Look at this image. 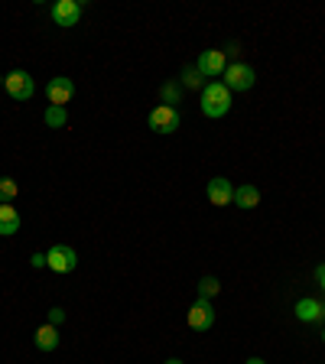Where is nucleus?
Segmentation results:
<instances>
[{
	"label": "nucleus",
	"instance_id": "1",
	"mask_svg": "<svg viewBox=\"0 0 325 364\" xmlns=\"http://www.w3.org/2000/svg\"><path fill=\"white\" fill-rule=\"evenodd\" d=\"M231 111V91L225 81H208L202 88V114L205 117H225Z\"/></svg>",
	"mask_w": 325,
	"mask_h": 364
},
{
	"label": "nucleus",
	"instance_id": "2",
	"mask_svg": "<svg viewBox=\"0 0 325 364\" xmlns=\"http://www.w3.org/2000/svg\"><path fill=\"white\" fill-rule=\"evenodd\" d=\"M4 88H7V95L13 101H33L36 95V81L29 72L17 69V72H10V75H4Z\"/></svg>",
	"mask_w": 325,
	"mask_h": 364
},
{
	"label": "nucleus",
	"instance_id": "3",
	"mask_svg": "<svg viewBox=\"0 0 325 364\" xmlns=\"http://www.w3.org/2000/svg\"><path fill=\"white\" fill-rule=\"evenodd\" d=\"M46 267H49L53 274H72V270L79 267V254H75L69 244H53V248L46 250Z\"/></svg>",
	"mask_w": 325,
	"mask_h": 364
},
{
	"label": "nucleus",
	"instance_id": "4",
	"mask_svg": "<svg viewBox=\"0 0 325 364\" xmlns=\"http://www.w3.org/2000/svg\"><path fill=\"white\" fill-rule=\"evenodd\" d=\"M179 124H183V114H179V107L157 105L153 111H150V130H157V133H176Z\"/></svg>",
	"mask_w": 325,
	"mask_h": 364
},
{
	"label": "nucleus",
	"instance_id": "5",
	"mask_svg": "<svg viewBox=\"0 0 325 364\" xmlns=\"http://www.w3.org/2000/svg\"><path fill=\"white\" fill-rule=\"evenodd\" d=\"M221 79H225L228 91H251L254 88V81H257V75L247 62H228V69H225Z\"/></svg>",
	"mask_w": 325,
	"mask_h": 364
},
{
	"label": "nucleus",
	"instance_id": "6",
	"mask_svg": "<svg viewBox=\"0 0 325 364\" xmlns=\"http://www.w3.org/2000/svg\"><path fill=\"white\" fill-rule=\"evenodd\" d=\"M195 69L202 72V79H221L225 75V69H228V55L221 53V49H205L202 55H199V62H195Z\"/></svg>",
	"mask_w": 325,
	"mask_h": 364
},
{
	"label": "nucleus",
	"instance_id": "7",
	"mask_svg": "<svg viewBox=\"0 0 325 364\" xmlns=\"http://www.w3.org/2000/svg\"><path fill=\"white\" fill-rule=\"evenodd\" d=\"M211 325H215V306H211V299H199L189 306V329L195 332H208Z\"/></svg>",
	"mask_w": 325,
	"mask_h": 364
},
{
	"label": "nucleus",
	"instance_id": "8",
	"mask_svg": "<svg viewBox=\"0 0 325 364\" xmlns=\"http://www.w3.org/2000/svg\"><path fill=\"white\" fill-rule=\"evenodd\" d=\"M72 95H75V81L65 79V75H55V79H49V85H46V98H49V105L65 107L72 101Z\"/></svg>",
	"mask_w": 325,
	"mask_h": 364
},
{
	"label": "nucleus",
	"instance_id": "9",
	"mask_svg": "<svg viewBox=\"0 0 325 364\" xmlns=\"http://www.w3.org/2000/svg\"><path fill=\"white\" fill-rule=\"evenodd\" d=\"M53 20H55V27H79V20H81V4L79 0H55L53 4Z\"/></svg>",
	"mask_w": 325,
	"mask_h": 364
},
{
	"label": "nucleus",
	"instance_id": "10",
	"mask_svg": "<svg viewBox=\"0 0 325 364\" xmlns=\"http://www.w3.org/2000/svg\"><path fill=\"white\" fill-rule=\"evenodd\" d=\"M208 202L215 205V208H225V205H231V202H234V186H231L225 176L208 179Z\"/></svg>",
	"mask_w": 325,
	"mask_h": 364
},
{
	"label": "nucleus",
	"instance_id": "11",
	"mask_svg": "<svg viewBox=\"0 0 325 364\" xmlns=\"http://www.w3.org/2000/svg\"><path fill=\"white\" fill-rule=\"evenodd\" d=\"M293 316H296L299 322H319L325 316V306L319 299H312V296H303V299L293 306Z\"/></svg>",
	"mask_w": 325,
	"mask_h": 364
},
{
	"label": "nucleus",
	"instance_id": "12",
	"mask_svg": "<svg viewBox=\"0 0 325 364\" xmlns=\"http://www.w3.org/2000/svg\"><path fill=\"white\" fill-rule=\"evenodd\" d=\"M33 342H36L39 351H55V348H59V325H49V322L39 325L36 335H33Z\"/></svg>",
	"mask_w": 325,
	"mask_h": 364
},
{
	"label": "nucleus",
	"instance_id": "13",
	"mask_svg": "<svg viewBox=\"0 0 325 364\" xmlns=\"http://www.w3.org/2000/svg\"><path fill=\"white\" fill-rule=\"evenodd\" d=\"M20 231V215H17V208L10 202H4L0 205V234L4 238H10V234H17Z\"/></svg>",
	"mask_w": 325,
	"mask_h": 364
},
{
	"label": "nucleus",
	"instance_id": "14",
	"mask_svg": "<svg viewBox=\"0 0 325 364\" xmlns=\"http://www.w3.org/2000/svg\"><path fill=\"white\" fill-rule=\"evenodd\" d=\"M234 205L237 208H257V205H260V189L251 186V182L237 186L234 189Z\"/></svg>",
	"mask_w": 325,
	"mask_h": 364
},
{
	"label": "nucleus",
	"instance_id": "15",
	"mask_svg": "<svg viewBox=\"0 0 325 364\" xmlns=\"http://www.w3.org/2000/svg\"><path fill=\"white\" fill-rule=\"evenodd\" d=\"M179 81H183V85H185V88H189V91H202L205 85H208V81L202 79V72L195 69V65H185V69H183V75H179Z\"/></svg>",
	"mask_w": 325,
	"mask_h": 364
},
{
	"label": "nucleus",
	"instance_id": "16",
	"mask_svg": "<svg viewBox=\"0 0 325 364\" xmlns=\"http://www.w3.org/2000/svg\"><path fill=\"white\" fill-rule=\"evenodd\" d=\"M46 124L53 127V130L65 127V124H69V111H65V107H59V105H49V107H46Z\"/></svg>",
	"mask_w": 325,
	"mask_h": 364
},
{
	"label": "nucleus",
	"instance_id": "17",
	"mask_svg": "<svg viewBox=\"0 0 325 364\" xmlns=\"http://www.w3.org/2000/svg\"><path fill=\"white\" fill-rule=\"evenodd\" d=\"M159 98H163V105L176 107L179 101H183V88H179L176 81H169V85H163V88H159Z\"/></svg>",
	"mask_w": 325,
	"mask_h": 364
},
{
	"label": "nucleus",
	"instance_id": "18",
	"mask_svg": "<svg viewBox=\"0 0 325 364\" xmlns=\"http://www.w3.org/2000/svg\"><path fill=\"white\" fill-rule=\"evenodd\" d=\"M218 293H221V283L215 276H202V280H199V296H202V299H211V296H218Z\"/></svg>",
	"mask_w": 325,
	"mask_h": 364
},
{
	"label": "nucleus",
	"instance_id": "19",
	"mask_svg": "<svg viewBox=\"0 0 325 364\" xmlns=\"http://www.w3.org/2000/svg\"><path fill=\"white\" fill-rule=\"evenodd\" d=\"M17 192H20V186L13 182V179L0 176V202H13V198H17Z\"/></svg>",
	"mask_w": 325,
	"mask_h": 364
},
{
	"label": "nucleus",
	"instance_id": "20",
	"mask_svg": "<svg viewBox=\"0 0 325 364\" xmlns=\"http://www.w3.org/2000/svg\"><path fill=\"white\" fill-rule=\"evenodd\" d=\"M62 322H65V309H62V306H53V309H49V325H62Z\"/></svg>",
	"mask_w": 325,
	"mask_h": 364
},
{
	"label": "nucleus",
	"instance_id": "21",
	"mask_svg": "<svg viewBox=\"0 0 325 364\" xmlns=\"http://www.w3.org/2000/svg\"><path fill=\"white\" fill-rule=\"evenodd\" d=\"M29 264H33V267H46V254H33V257H29Z\"/></svg>",
	"mask_w": 325,
	"mask_h": 364
},
{
	"label": "nucleus",
	"instance_id": "22",
	"mask_svg": "<svg viewBox=\"0 0 325 364\" xmlns=\"http://www.w3.org/2000/svg\"><path fill=\"white\" fill-rule=\"evenodd\" d=\"M316 280H319V286H322V290H325V264L316 270Z\"/></svg>",
	"mask_w": 325,
	"mask_h": 364
},
{
	"label": "nucleus",
	"instance_id": "23",
	"mask_svg": "<svg viewBox=\"0 0 325 364\" xmlns=\"http://www.w3.org/2000/svg\"><path fill=\"white\" fill-rule=\"evenodd\" d=\"M247 364H267L264 358H247Z\"/></svg>",
	"mask_w": 325,
	"mask_h": 364
},
{
	"label": "nucleus",
	"instance_id": "24",
	"mask_svg": "<svg viewBox=\"0 0 325 364\" xmlns=\"http://www.w3.org/2000/svg\"><path fill=\"white\" fill-rule=\"evenodd\" d=\"M166 364H183V361H179V358H169V361Z\"/></svg>",
	"mask_w": 325,
	"mask_h": 364
},
{
	"label": "nucleus",
	"instance_id": "25",
	"mask_svg": "<svg viewBox=\"0 0 325 364\" xmlns=\"http://www.w3.org/2000/svg\"><path fill=\"white\" fill-rule=\"evenodd\" d=\"M0 88H4V75H0Z\"/></svg>",
	"mask_w": 325,
	"mask_h": 364
},
{
	"label": "nucleus",
	"instance_id": "26",
	"mask_svg": "<svg viewBox=\"0 0 325 364\" xmlns=\"http://www.w3.org/2000/svg\"><path fill=\"white\" fill-rule=\"evenodd\" d=\"M322 342H325V329H322Z\"/></svg>",
	"mask_w": 325,
	"mask_h": 364
},
{
	"label": "nucleus",
	"instance_id": "27",
	"mask_svg": "<svg viewBox=\"0 0 325 364\" xmlns=\"http://www.w3.org/2000/svg\"><path fill=\"white\" fill-rule=\"evenodd\" d=\"M0 205H4V202H0Z\"/></svg>",
	"mask_w": 325,
	"mask_h": 364
}]
</instances>
